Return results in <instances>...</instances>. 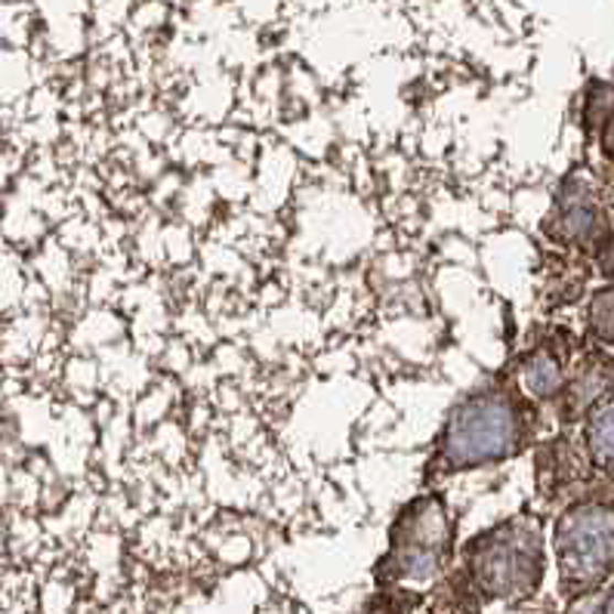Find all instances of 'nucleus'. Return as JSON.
Here are the masks:
<instances>
[{"label":"nucleus","mask_w":614,"mask_h":614,"mask_svg":"<svg viewBox=\"0 0 614 614\" xmlns=\"http://www.w3.org/2000/svg\"><path fill=\"white\" fill-rule=\"evenodd\" d=\"M519 414L513 401L488 392L463 401L448 420L442 457L451 470H473L509 457L519 445Z\"/></svg>","instance_id":"nucleus-1"},{"label":"nucleus","mask_w":614,"mask_h":614,"mask_svg":"<svg viewBox=\"0 0 614 614\" xmlns=\"http://www.w3.org/2000/svg\"><path fill=\"white\" fill-rule=\"evenodd\" d=\"M556 547L571 574H596L614 556V513L602 507L574 509L559 525Z\"/></svg>","instance_id":"nucleus-2"},{"label":"nucleus","mask_w":614,"mask_h":614,"mask_svg":"<svg viewBox=\"0 0 614 614\" xmlns=\"http://www.w3.org/2000/svg\"><path fill=\"white\" fill-rule=\"evenodd\" d=\"M523 380L525 389L531 396H538V399H553V396L562 392V368H559V362H556L553 355L547 353L531 355L525 362Z\"/></svg>","instance_id":"nucleus-3"},{"label":"nucleus","mask_w":614,"mask_h":614,"mask_svg":"<svg viewBox=\"0 0 614 614\" xmlns=\"http://www.w3.org/2000/svg\"><path fill=\"white\" fill-rule=\"evenodd\" d=\"M600 211L584 195H571L565 211H562V231L574 241H590V238L600 235Z\"/></svg>","instance_id":"nucleus-4"},{"label":"nucleus","mask_w":614,"mask_h":614,"mask_svg":"<svg viewBox=\"0 0 614 614\" xmlns=\"http://www.w3.org/2000/svg\"><path fill=\"white\" fill-rule=\"evenodd\" d=\"M590 454L605 466H614V399L602 405L596 414L590 417V430H586Z\"/></svg>","instance_id":"nucleus-5"},{"label":"nucleus","mask_w":614,"mask_h":614,"mask_svg":"<svg viewBox=\"0 0 614 614\" xmlns=\"http://www.w3.org/2000/svg\"><path fill=\"white\" fill-rule=\"evenodd\" d=\"M590 331L602 343H614V288H605L590 303Z\"/></svg>","instance_id":"nucleus-6"},{"label":"nucleus","mask_w":614,"mask_h":614,"mask_svg":"<svg viewBox=\"0 0 614 614\" xmlns=\"http://www.w3.org/2000/svg\"><path fill=\"white\" fill-rule=\"evenodd\" d=\"M602 152L614 158V108L608 111V118L602 121Z\"/></svg>","instance_id":"nucleus-7"}]
</instances>
